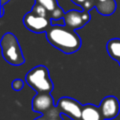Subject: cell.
<instances>
[{"instance_id":"6da1fadb","label":"cell","mask_w":120,"mask_h":120,"mask_svg":"<svg viewBox=\"0 0 120 120\" xmlns=\"http://www.w3.org/2000/svg\"><path fill=\"white\" fill-rule=\"evenodd\" d=\"M46 38L52 46L66 54L76 52L82 45L80 36L66 25L52 24L46 32Z\"/></svg>"},{"instance_id":"7a4b0ae2","label":"cell","mask_w":120,"mask_h":120,"mask_svg":"<svg viewBox=\"0 0 120 120\" xmlns=\"http://www.w3.org/2000/svg\"><path fill=\"white\" fill-rule=\"evenodd\" d=\"M0 45L2 49V55L6 62L12 66H21L24 64V56L14 34L9 32L4 34L1 38Z\"/></svg>"},{"instance_id":"3957f363","label":"cell","mask_w":120,"mask_h":120,"mask_svg":"<svg viewBox=\"0 0 120 120\" xmlns=\"http://www.w3.org/2000/svg\"><path fill=\"white\" fill-rule=\"evenodd\" d=\"M25 82L37 93H51L53 89L49 70L42 65L30 69L25 75Z\"/></svg>"},{"instance_id":"277c9868","label":"cell","mask_w":120,"mask_h":120,"mask_svg":"<svg viewBox=\"0 0 120 120\" xmlns=\"http://www.w3.org/2000/svg\"><path fill=\"white\" fill-rule=\"evenodd\" d=\"M23 24L29 31L37 34L46 33L52 25L51 18L35 14L32 11H29L24 15Z\"/></svg>"},{"instance_id":"5b68a950","label":"cell","mask_w":120,"mask_h":120,"mask_svg":"<svg viewBox=\"0 0 120 120\" xmlns=\"http://www.w3.org/2000/svg\"><path fill=\"white\" fill-rule=\"evenodd\" d=\"M60 113H64L73 118L74 120H81L82 105H81L76 99L68 97H63L58 99L56 104Z\"/></svg>"},{"instance_id":"8992f818","label":"cell","mask_w":120,"mask_h":120,"mask_svg":"<svg viewBox=\"0 0 120 120\" xmlns=\"http://www.w3.org/2000/svg\"><path fill=\"white\" fill-rule=\"evenodd\" d=\"M91 17L89 11L86 10H78L71 9L65 13L64 22L65 25L72 30H76L84 26L89 21Z\"/></svg>"},{"instance_id":"52a82bcc","label":"cell","mask_w":120,"mask_h":120,"mask_svg":"<svg viewBox=\"0 0 120 120\" xmlns=\"http://www.w3.org/2000/svg\"><path fill=\"white\" fill-rule=\"evenodd\" d=\"M98 107L104 120L115 118L120 112V103L114 96L105 97L101 100Z\"/></svg>"},{"instance_id":"ba28073f","label":"cell","mask_w":120,"mask_h":120,"mask_svg":"<svg viewBox=\"0 0 120 120\" xmlns=\"http://www.w3.org/2000/svg\"><path fill=\"white\" fill-rule=\"evenodd\" d=\"M53 98L51 93H37L32 100V109L34 112L46 114L54 108Z\"/></svg>"},{"instance_id":"9c48e42d","label":"cell","mask_w":120,"mask_h":120,"mask_svg":"<svg viewBox=\"0 0 120 120\" xmlns=\"http://www.w3.org/2000/svg\"><path fill=\"white\" fill-rule=\"evenodd\" d=\"M35 3H38L43 6L48 11L49 16L52 20L64 19L66 12L59 6L57 0H35Z\"/></svg>"},{"instance_id":"30bf717a","label":"cell","mask_w":120,"mask_h":120,"mask_svg":"<svg viewBox=\"0 0 120 120\" xmlns=\"http://www.w3.org/2000/svg\"><path fill=\"white\" fill-rule=\"evenodd\" d=\"M95 9L102 16H111L116 10L115 0H94Z\"/></svg>"},{"instance_id":"8fae6325","label":"cell","mask_w":120,"mask_h":120,"mask_svg":"<svg viewBox=\"0 0 120 120\" xmlns=\"http://www.w3.org/2000/svg\"><path fill=\"white\" fill-rule=\"evenodd\" d=\"M81 120H104L100 112L99 107L93 104H85L82 106Z\"/></svg>"},{"instance_id":"7c38bea8","label":"cell","mask_w":120,"mask_h":120,"mask_svg":"<svg viewBox=\"0 0 120 120\" xmlns=\"http://www.w3.org/2000/svg\"><path fill=\"white\" fill-rule=\"evenodd\" d=\"M106 49L111 58L115 61L120 60V38H112L107 42Z\"/></svg>"},{"instance_id":"4fadbf2b","label":"cell","mask_w":120,"mask_h":120,"mask_svg":"<svg viewBox=\"0 0 120 120\" xmlns=\"http://www.w3.org/2000/svg\"><path fill=\"white\" fill-rule=\"evenodd\" d=\"M75 5L81 7L83 10L89 11L92 8H95L94 0H71Z\"/></svg>"},{"instance_id":"5bb4252c","label":"cell","mask_w":120,"mask_h":120,"mask_svg":"<svg viewBox=\"0 0 120 120\" xmlns=\"http://www.w3.org/2000/svg\"><path fill=\"white\" fill-rule=\"evenodd\" d=\"M31 11L34 12L35 14H38V15H40V16H43V17H49L50 18L49 13L46 10V8L43 6H41L40 4H38V3H35L34 4V6L32 7Z\"/></svg>"},{"instance_id":"9a60e30c","label":"cell","mask_w":120,"mask_h":120,"mask_svg":"<svg viewBox=\"0 0 120 120\" xmlns=\"http://www.w3.org/2000/svg\"><path fill=\"white\" fill-rule=\"evenodd\" d=\"M23 86H24V82H23V81L21 80V79H15V80H13L12 82H11V87H12V89L15 90V91H20V90H22V89L23 88Z\"/></svg>"},{"instance_id":"2e32d148","label":"cell","mask_w":120,"mask_h":120,"mask_svg":"<svg viewBox=\"0 0 120 120\" xmlns=\"http://www.w3.org/2000/svg\"><path fill=\"white\" fill-rule=\"evenodd\" d=\"M47 120H63L61 115L59 117H53V118H47Z\"/></svg>"},{"instance_id":"e0dca14e","label":"cell","mask_w":120,"mask_h":120,"mask_svg":"<svg viewBox=\"0 0 120 120\" xmlns=\"http://www.w3.org/2000/svg\"><path fill=\"white\" fill-rule=\"evenodd\" d=\"M9 0H1V7H4V5L7 3V2H8Z\"/></svg>"},{"instance_id":"ac0fdd59","label":"cell","mask_w":120,"mask_h":120,"mask_svg":"<svg viewBox=\"0 0 120 120\" xmlns=\"http://www.w3.org/2000/svg\"><path fill=\"white\" fill-rule=\"evenodd\" d=\"M4 16V7H1V17Z\"/></svg>"},{"instance_id":"d6986e66","label":"cell","mask_w":120,"mask_h":120,"mask_svg":"<svg viewBox=\"0 0 120 120\" xmlns=\"http://www.w3.org/2000/svg\"><path fill=\"white\" fill-rule=\"evenodd\" d=\"M117 62H118V64H119V66H120V60H119V61H117Z\"/></svg>"}]
</instances>
